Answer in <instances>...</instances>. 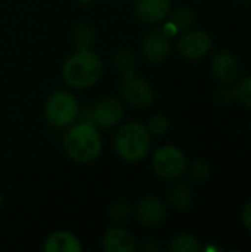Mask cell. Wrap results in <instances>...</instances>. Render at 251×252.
Segmentation results:
<instances>
[{
  "label": "cell",
  "instance_id": "25",
  "mask_svg": "<svg viewBox=\"0 0 251 252\" xmlns=\"http://www.w3.org/2000/svg\"><path fill=\"white\" fill-rule=\"evenodd\" d=\"M139 250L143 252H155L160 251V245H158L155 241H152V239H145V241L141 244Z\"/></svg>",
  "mask_w": 251,
  "mask_h": 252
},
{
  "label": "cell",
  "instance_id": "26",
  "mask_svg": "<svg viewBox=\"0 0 251 252\" xmlns=\"http://www.w3.org/2000/svg\"><path fill=\"white\" fill-rule=\"evenodd\" d=\"M217 96H219V100L220 102H231L234 97H237L235 96V90H229V89H222L219 93H217Z\"/></svg>",
  "mask_w": 251,
  "mask_h": 252
},
{
  "label": "cell",
  "instance_id": "12",
  "mask_svg": "<svg viewBox=\"0 0 251 252\" xmlns=\"http://www.w3.org/2000/svg\"><path fill=\"white\" fill-rule=\"evenodd\" d=\"M104 251L107 252H133L136 250V242L132 233L126 229L114 227L108 230L102 241Z\"/></svg>",
  "mask_w": 251,
  "mask_h": 252
},
{
  "label": "cell",
  "instance_id": "23",
  "mask_svg": "<svg viewBox=\"0 0 251 252\" xmlns=\"http://www.w3.org/2000/svg\"><path fill=\"white\" fill-rule=\"evenodd\" d=\"M191 176H192L195 180L203 182V180H206V179L210 176V168H209V165H207L206 162L197 161V162H194L192 167H191Z\"/></svg>",
  "mask_w": 251,
  "mask_h": 252
},
{
  "label": "cell",
  "instance_id": "13",
  "mask_svg": "<svg viewBox=\"0 0 251 252\" xmlns=\"http://www.w3.org/2000/svg\"><path fill=\"white\" fill-rule=\"evenodd\" d=\"M138 219L145 226H158L166 219V207L154 198L142 199L138 205Z\"/></svg>",
  "mask_w": 251,
  "mask_h": 252
},
{
  "label": "cell",
  "instance_id": "1",
  "mask_svg": "<svg viewBox=\"0 0 251 252\" xmlns=\"http://www.w3.org/2000/svg\"><path fill=\"white\" fill-rule=\"evenodd\" d=\"M64 149L72 161L87 164L99 157L102 140L93 124L80 123L64 136Z\"/></svg>",
  "mask_w": 251,
  "mask_h": 252
},
{
  "label": "cell",
  "instance_id": "21",
  "mask_svg": "<svg viewBox=\"0 0 251 252\" xmlns=\"http://www.w3.org/2000/svg\"><path fill=\"white\" fill-rule=\"evenodd\" d=\"M146 130H148L149 134L163 136V134L169 130V121H167V118L163 117V115H154V117L148 121Z\"/></svg>",
  "mask_w": 251,
  "mask_h": 252
},
{
  "label": "cell",
  "instance_id": "2",
  "mask_svg": "<svg viewBox=\"0 0 251 252\" xmlns=\"http://www.w3.org/2000/svg\"><path fill=\"white\" fill-rule=\"evenodd\" d=\"M102 71L104 66L101 59L93 52L86 49L75 52L65 61L62 66V77L68 86L86 89L99 81Z\"/></svg>",
  "mask_w": 251,
  "mask_h": 252
},
{
  "label": "cell",
  "instance_id": "15",
  "mask_svg": "<svg viewBox=\"0 0 251 252\" xmlns=\"http://www.w3.org/2000/svg\"><path fill=\"white\" fill-rule=\"evenodd\" d=\"M170 202L175 208L178 210H188L192 202H194V193H192V189L185 185V183H180L173 190H172V195H170Z\"/></svg>",
  "mask_w": 251,
  "mask_h": 252
},
{
  "label": "cell",
  "instance_id": "24",
  "mask_svg": "<svg viewBox=\"0 0 251 252\" xmlns=\"http://www.w3.org/2000/svg\"><path fill=\"white\" fill-rule=\"evenodd\" d=\"M241 220H243V224L247 230L251 232V201L243 208V213H241Z\"/></svg>",
  "mask_w": 251,
  "mask_h": 252
},
{
  "label": "cell",
  "instance_id": "28",
  "mask_svg": "<svg viewBox=\"0 0 251 252\" xmlns=\"http://www.w3.org/2000/svg\"><path fill=\"white\" fill-rule=\"evenodd\" d=\"M238 1H243V3H246V1H250V0H238Z\"/></svg>",
  "mask_w": 251,
  "mask_h": 252
},
{
  "label": "cell",
  "instance_id": "5",
  "mask_svg": "<svg viewBox=\"0 0 251 252\" xmlns=\"http://www.w3.org/2000/svg\"><path fill=\"white\" fill-rule=\"evenodd\" d=\"M152 167L155 174L161 179L173 180L183 174L186 161L183 154L176 146H163L154 154Z\"/></svg>",
  "mask_w": 251,
  "mask_h": 252
},
{
  "label": "cell",
  "instance_id": "7",
  "mask_svg": "<svg viewBox=\"0 0 251 252\" xmlns=\"http://www.w3.org/2000/svg\"><path fill=\"white\" fill-rule=\"evenodd\" d=\"M212 49V38L204 31H189L179 38L178 50L186 59H198Z\"/></svg>",
  "mask_w": 251,
  "mask_h": 252
},
{
  "label": "cell",
  "instance_id": "6",
  "mask_svg": "<svg viewBox=\"0 0 251 252\" xmlns=\"http://www.w3.org/2000/svg\"><path fill=\"white\" fill-rule=\"evenodd\" d=\"M90 118L93 126L111 128L123 118V106L115 97H105L90 108Z\"/></svg>",
  "mask_w": 251,
  "mask_h": 252
},
{
  "label": "cell",
  "instance_id": "27",
  "mask_svg": "<svg viewBox=\"0 0 251 252\" xmlns=\"http://www.w3.org/2000/svg\"><path fill=\"white\" fill-rule=\"evenodd\" d=\"M78 3H83V4H87V3H92L93 0H77Z\"/></svg>",
  "mask_w": 251,
  "mask_h": 252
},
{
  "label": "cell",
  "instance_id": "20",
  "mask_svg": "<svg viewBox=\"0 0 251 252\" xmlns=\"http://www.w3.org/2000/svg\"><path fill=\"white\" fill-rule=\"evenodd\" d=\"M235 96L241 103L251 108V75L240 81V84L235 87Z\"/></svg>",
  "mask_w": 251,
  "mask_h": 252
},
{
  "label": "cell",
  "instance_id": "19",
  "mask_svg": "<svg viewBox=\"0 0 251 252\" xmlns=\"http://www.w3.org/2000/svg\"><path fill=\"white\" fill-rule=\"evenodd\" d=\"M194 21H195V16H194L192 10H189V9H179V10H176L173 13L170 22L175 25V28L178 31H186V30H189L194 25Z\"/></svg>",
  "mask_w": 251,
  "mask_h": 252
},
{
  "label": "cell",
  "instance_id": "11",
  "mask_svg": "<svg viewBox=\"0 0 251 252\" xmlns=\"http://www.w3.org/2000/svg\"><path fill=\"white\" fill-rule=\"evenodd\" d=\"M212 72L222 83H232L240 75V63L231 53L220 52L212 61Z\"/></svg>",
  "mask_w": 251,
  "mask_h": 252
},
{
  "label": "cell",
  "instance_id": "14",
  "mask_svg": "<svg viewBox=\"0 0 251 252\" xmlns=\"http://www.w3.org/2000/svg\"><path fill=\"white\" fill-rule=\"evenodd\" d=\"M43 250L46 252H80V241L70 232H55L46 241Z\"/></svg>",
  "mask_w": 251,
  "mask_h": 252
},
{
  "label": "cell",
  "instance_id": "16",
  "mask_svg": "<svg viewBox=\"0 0 251 252\" xmlns=\"http://www.w3.org/2000/svg\"><path fill=\"white\" fill-rule=\"evenodd\" d=\"M72 38L75 40V44L78 50H86L92 46L95 38V31L87 24H80L72 30Z\"/></svg>",
  "mask_w": 251,
  "mask_h": 252
},
{
  "label": "cell",
  "instance_id": "4",
  "mask_svg": "<svg viewBox=\"0 0 251 252\" xmlns=\"http://www.w3.org/2000/svg\"><path fill=\"white\" fill-rule=\"evenodd\" d=\"M78 111L80 109L75 97L67 92L53 93L47 99L44 109L46 120L58 128H64L74 123L75 118L78 117Z\"/></svg>",
  "mask_w": 251,
  "mask_h": 252
},
{
  "label": "cell",
  "instance_id": "29",
  "mask_svg": "<svg viewBox=\"0 0 251 252\" xmlns=\"http://www.w3.org/2000/svg\"><path fill=\"white\" fill-rule=\"evenodd\" d=\"M109 1H121V0H109Z\"/></svg>",
  "mask_w": 251,
  "mask_h": 252
},
{
  "label": "cell",
  "instance_id": "9",
  "mask_svg": "<svg viewBox=\"0 0 251 252\" xmlns=\"http://www.w3.org/2000/svg\"><path fill=\"white\" fill-rule=\"evenodd\" d=\"M142 52L151 62L164 61L170 53V37L161 30L148 32L142 41Z\"/></svg>",
  "mask_w": 251,
  "mask_h": 252
},
{
  "label": "cell",
  "instance_id": "18",
  "mask_svg": "<svg viewBox=\"0 0 251 252\" xmlns=\"http://www.w3.org/2000/svg\"><path fill=\"white\" fill-rule=\"evenodd\" d=\"M169 250L172 252H198L201 250V247H200V242L194 236L180 235L170 242Z\"/></svg>",
  "mask_w": 251,
  "mask_h": 252
},
{
  "label": "cell",
  "instance_id": "8",
  "mask_svg": "<svg viewBox=\"0 0 251 252\" xmlns=\"http://www.w3.org/2000/svg\"><path fill=\"white\" fill-rule=\"evenodd\" d=\"M123 97L133 106H146L154 99V90L142 78L129 77L121 86Z\"/></svg>",
  "mask_w": 251,
  "mask_h": 252
},
{
  "label": "cell",
  "instance_id": "22",
  "mask_svg": "<svg viewBox=\"0 0 251 252\" xmlns=\"http://www.w3.org/2000/svg\"><path fill=\"white\" fill-rule=\"evenodd\" d=\"M130 213H132L130 211V207L126 202H118L111 210L112 220H115V221H124V220H127L130 217Z\"/></svg>",
  "mask_w": 251,
  "mask_h": 252
},
{
  "label": "cell",
  "instance_id": "10",
  "mask_svg": "<svg viewBox=\"0 0 251 252\" xmlns=\"http://www.w3.org/2000/svg\"><path fill=\"white\" fill-rule=\"evenodd\" d=\"M169 9V0H136L135 3V15L146 24L163 21L167 16Z\"/></svg>",
  "mask_w": 251,
  "mask_h": 252
},
{
  "label": "cell",
  "instance_id": "17",
  "mask_svg": "<svg viewBox=\"0 0 251 252\" xmlns=\"http://www.w3.org/2000/svg\"><path fill=\"white\" fill-rule=\"evenodd\" d=\"M114 63L118 71H121L126 75H130V74H133V71L136 68V58L130 50L120 49V50H117V53L114 56Z\"/></svg>",
  "mask_w": 251,
  "mask_h": 252
},
{
  "label": "cell",
  "instance_id": "3",
  "mask_svg": "<svg viewBox=\"0 0 251 252\" xmlns=\"http://www.w3.org/2000/svg\"><path fill=\"white\" fill-rule=\"evenodd\" d=\"M149 133L146 127L138 123H127L120 127L114 137V149L126 162L143 159L149 151Z\"/></svg>",
  "mask_w": 251,
  "mask_h": 252
}]
</instances>
